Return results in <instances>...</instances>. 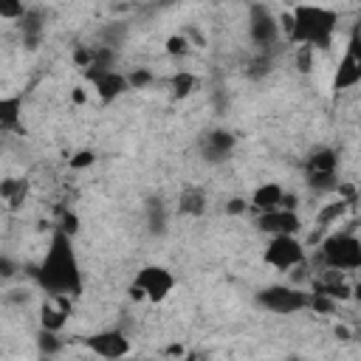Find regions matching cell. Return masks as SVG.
Here are the masks:
<instances>
[{"instance_id":"6da1fadb","label":"cell","mask_w":361,"mask_h":361,"mask_svg":"<svg viewBox=\"0 0 361 361\" xmlns=\"http://www.w3.org/2000/svg\"><path fill=\"white\" fill-rule=\"evenodd\" d=\"M34 279L37 285L45 290V296H68V299H76L85 288V279H82V265H79V257L73 251V240L71 234L54 228L51 240H48V248L34 271Z\"/></svg>"},{"instance_id":"7a4b0ae2","label":"cell","mask_w":361,"mask_h":361,"mask_svg":"<svg viewBox=\"0 0 361 361\" xmlns=\"http://www.w3.org/2000/svg\"><path fill=\"white\" fill-rule=\"evenodd\" d=\"M282 37L296 42L299 48L327 51L336 39L338 14L324 6H293L279 17Z\"/></svg>"},{"instance_id":"3957f363","label":"cell","mask_w":361,"mask_h":361,"mask_svg":"<svg viewBox=\"0 0 361 361\" xmlns=\"http://www.w3.org/2000/svg\"><path fill=\"white\" fill-rule=\"evenodd\" d=\"M322 262L330 271H361V240L353 231H333L319 245Z\"/></svg>"},{"instance_id":"277c9868","label":"cell","mask_w":361,"mask_h":361,"mask_svg":"<svg viewBox=\"0 0 361 361\" xmlns=\"http://www.w3.org/2000/svg\"><path fill=\"white\" fill-rule=\"evenodd\" d=\"M172 290H175V274L166 265H155V262L138 268V274L130 285V296L135 302H149V305L166 302Z\"/></svg>"},{"instance_id":"5b68a950","label":"cell","mask_w":361,"mask_h":361,"mask_svg":"<svg viewBox=\"0 0 361 361\" xmlns=\"http://www.w3.org/2000/svg\"><path fill=\"white\" fill-rule=\"evenodd\" d=\"M257 305L276 316H290L310 307V293L296 285H268L257 293Z\"/></svg>"},{"instance_id":"8992f818","label":"cell","mask_w":361,"mask_h":361,"mask_svg":"<svg viewBox=\"0 0 361 361\" xmlns=\"http://www.w3.org/2000/svg\"><path fill=\"white\" fill-rule=\"evenodd\" d=\"M336 172H338V152H336L333 147H316V149L305 158V180H307V186L316 189V192L338 189Z\"/></svg>"},{"instance_id":"52a82bcc","label":"cell","mask_w":361,"mask_h":361,"mask_svg":"<svg viewBox=\"0 0 361 361\" xmlns=\"http://www.w3.org/2000/svg\"><path fill=\"white\" fill-rule=\"evenodd\" d=\"M248 39L259 51H271L282 39V25H279V17L271 11V6H262V3L248 6Z\"/></svg>"},{"instance_id":"ba28073f","label":"cell","mask_w":361,"mask_h":361,"mask_svg":"<svg viewBox=\"0 0 361 361\" xmlns=\"http://www.w3.org/2000/svg\"><path fill=\"white\" fill-rule=\"evenodd\" d=\"M262 259L274 271L288 274V271H296L305 265V245L299 237H268V243L262 248Z\"/></svg>"},{"instance_id":"9c48e42d","label":"cell","mask_w":361,"mask_h":361,"mask_svg":"<svg viewBox=\"0 0 361 361\" xmlns=\"http://www.w3.org/2000/svg\"><path fill=\"white\" fill-rule=\"evenodd\" d=\"M355 85H361V31L355 28L344 45V54L336 65V73H333V90L336 93H344V90H353Z\"/></svg>"},{"instance_id":"30bf717a","label":"cell","mask_w":361,"mask_h":361,"mask_svg":"<svg viewBox=\"0 0 361 361\" xmlns=\"http://www.w3.org/2000/svg\"><path fill=\"white\" fill-rule=\"evenodd\" d=\"M82 344L93 355H99L104 361H124L130 355V338L121 330H99V333H90V336L82 338Z\"/></svg>"},{"instance_id":"8fae6325","label":"cell","mask_w":361,"mask_h":361,"mask_svg":"<svg viewBox=\"0 0 361 361\" xmlns=\"http://www.w3.org/2000/svg\"><path fill=\"white\" fill-rule=\"evenodd\" d=\"M85 79L93 85L96 96L107 104L113 99H118L124 90H130V79L124 73H118L116 68H87L85 71Z\"/></svg>"},{"instance_id":"7c38bea8","label":"cell","mask_w":361,"mask_h":361,"mask_svg":"<svg viewBox=\"0 0 361 361\" xmlns=\"http://www.w3.org/2000/svg\"><path fill=\"white\" fill-rule=\"evenodd\" d=\"M257 228L268 237H296L302 228V220L296 212L288 209H276L268 214H257Z\"/></svg>"},{"instance_id":"4fadbf2b","label":"cell","mask_w":361,"mask_h":361,"mask_svg":"<svg viewBox=\"0 0 361 361\" xmlns=\"http://www.w3.org/2000/svg\"><path fill=\"white\" fill-rule=\"evenodd\" d=\"M237 147V138L228 133V130H209L203 138H200V155L209 161V164H220L226 161Z\"/></svg>"},{"instance_id":"5bb4252c","label":"cell","mask_w":361,"mask_h":361,"mask_svg":"<svg viewBox=\"0 0 361 361\" xmlns=\"http://www.w3.org/2000/svg\"><path fill=\"white\" fill-rule=\"evenodd\" d=\"M71 319V299L68 296H48L39 307V324L48 333H59Z\"/></svg>"},{"instance_id":"9a60e30c","label":"cell","mask_w":361,"mask_h":361,"mask_svg":"<svg viewBox=\"0 0 361 361\" xmlns=\"http://www.w3.org/2000/svg\"><path fill=\"white\" fill-rule=\"evenodd\" d=\"M282 200H285V189L276 183V180H265L259 183L254 192H251V209L257 214H268V212H276L282 209Z\"/></svg>"},{"instance_id":"2e32d148","label":"cell","mask_w":361,"mask_h":361,"mask_svg":"<svg viewBox=\"0 0 361 361\" xmlns=\"http://www.w3.org/2000/svg\"><path fill=\"white\" fill-rule=\"evenodd\" d=\"M28 195H31V180L28 178H6L0 183V200L8 212H20L25 206Z\"/></svg>"},{"instance_id":"e0dca14e","label":"cell","mask_w":361,"mask_h":361,"mask_svg":"<svg viewBox=\"0 0 361 361\" xmlns=\"http://www.w3.org/2000/svg\"><path fill=\"white\" fill-rule=\"evenodd\" d=\"M17 28H20V37H23V42H25V48H37L39 39H42V31H45L42 14H39L37 8H28L25 17L17 23Z\"/></svg>"},{"instance_id":"ac0fdd59","label":"cell","mask_w":361,"mask_h":361,"mask_svg":"<svg viewBox=\"0 0 361 361\" xmlns=\"http://www.w3.org/2000/svg\"><path fill=\"white\" fill-rule=\"evenodd\" d=\"M20 113H23V99L20 96H6L0 99V130L11 133L20 127Z\"/></svg>"},{"instance_id":"d6986e66","label":"cell","mask_w":361,"mask_h":361,"mask_svg":"<svg viewBox=\"0 0 361 361\" xmlns=\"http://www.w3.org/2000/svg\"><path fill=\"white\" fill-rule=\"evenodd\" d=\"M178 212L180 214H192V217L203 214L206 212V192L203 189H186L180 195V200H178Z\"/></svg>"},{"instance_id":"ffe728a7","label":"cell","mask_w":361,"mask_h":361,"mask_svg":"<svg viewBox=\"0 0 361 361\" xmlns=\"http://www.w3.org/2000/svg\"><path fill=\"white\" fill-rule=\"evenodd\" d=\"M350 209V200H344V197H336V200H330V203H324L319 212H316V226L319 228H327V226H333L344 212Z\"/></svg>"},{"instance_id":"44dd1931","label":"cell","mask_w":361,"mask_h":361,"mask_svg":"<svg viewBox=\"0 0 361 361\" xmlns=\"http://www.w3.org/2000/svg\"><path fill=\"white\" fill-rule=\"evenodd\" d=\"M197 85V76L189 73V71H175L172 79H169V87H172V96L175 99H186Z\"/></svg>"},{"instance_id":"7402d4cb","label":"cell","mask_w":361,"mask_h":361,"mask_svg":"<svg viewBox=\"0 0 361 361\" xmlns=\"http://www.w3.org/2000/svg\"><path fill=\"white\" fill-rule=\"evenodd\" d=\"M164 51H166L169 56H186V54H189V37H186V34H172V37H166Z\"/></svg>"},{"instance_id":"603a6c76","label":"cell","mask_w":361,"mask_h":361,"mask_svg":"<svg viewBox=\"0 0 361 361\" xmlns=\"http://www.w3.org/2000/svg\"><path fill=\"white\" fill-rule=\"evenodd\" d=\"M149 228L158 231V234L166 228V209H164L161 200H152L149 203Z\"/></svg>"},{"instance_id":"cb8c5ba5","label":"cell","mask_w":361,"mask_h":361,"mask_svg":"<svg viewBox=\"0 0 361 361\" xmlns=\"http://www.w3.org/2000/svg\"><path fill=\"white\" fill-rule=\"evenodd\" d=\"M25 11H28V6H23V3H0V17H3V20L20 23V20L25 17Z\"/></svg>"},{"instance_id":"d4e9b609","label":"cell","mask_w":361,"mask_h":361,"mask_svg":"<svg viewBox=\"0 0 361 361\" xmlns=\"http://www.w3.org/2000/svg\"><path fill=\"white\" fill-rule=\"evenodd\" d=\"M93 164H96V152H93V149H79V152L68 161L71 169H85V166H93Z\"/></svg>"},{"instance_id":"484cf974","label":"cell","mask_w":361,"mask_h":361,"mask_svg":"<svg viewBox=\"0 0 361 361\" xmlns=\"http://www.w3.org/2000/svg\"><path fill=\"white\" fill-rule=\"evenodd\" d=\"M59 347H62V341H59V333H48V330H42V333H39V350H42L45 355L56 353Z\"/></svg>"},{"instance_id":"4316f807","label":"cell","mask_w":361,"mask_h":361,"mask_svg":"<svg viewBox=\"0 0 361 361\" xmlns=\"http://www.w3.org/2000/svg\"><path fill=\"white\" fill-rule=\"evenodd\" d=\"M127 79H130V87H144V85H149V82H152V73H149V71H144V68H138V71H135V73H130Z\"/></svg>"},{"instance_id":"83f0119b","label":"cell","mask_w":361,"mask_h":361,"mask_svg":"<svg viewBox=\"0 0 361 361\" xmlns=\"http://www.w3.org/2000/svg\"><path fill=\"white\" fill-rule=\"evenodd\" d=\"M248 209V200H243V197H231L228 203H226V212L228 214H240V212H245Z\"/></svg>"},{"instance_id":"f1b7e54d","label":"cell","mask_w":361,"mask_h":361,"mask_svg":"<svg viewBox=\"0 0 361 361\" xmlns=\"http://www.w3.org/2000/svg\"><path fill=\"white\" fill-rule=\"evenodd\" d=\"M0 268H3V271H0L3 276H11V274H14V265H11V259H8V257H3V259H0Z\"/></svg>"},{"instance_id":"f546056e","label":"cell","mask_w":361,"mask_h":361,"mask_svg":"<svg viewBox=\"0 0 361 361\" xmlns=\"http://www.w3.org/2000/svg\"><path fill=\"white\" fill-rule=\"evenodd\" d=\"M350 336H353V333H350V327H344V324H338V327H336V338H338V341H350Z\"/></svg>"},{"instance_id":"4dcf8cb0","label":"cell","mask_w":361,"mask_h":361,"mask_svg":"<svg viewBox=\"0 0 361 361\" xmlns=\"http://www.w3.org/2000/svg\"><path fill=\"white\" fill-rule=\"evenodd\" d=\"M353 296H355V299H361V279L353 285Z\"/></svg>"},{"instance_id":"1f68e13d","label":"cell","mask_w":361,"mask_h":361,"mask_svg":"<svg viewBox=\"0 0 361 361\" xmlns=\"http://www.w3.org/2000/svg\"><path fill=\"white\" fill-rule=\"evenodd\" d=\"M180 361H197V355H183Z\"/></svg>"},{"instance_id":"d6a6232c","label":"cell","mask_w":361,"mask_h":361,"mask_svg":"<svg viewBox=\"0 0 361 361\" xmlns=\"http://www.w3.org/2000/svg\"><path fill=\"white\" fill-rule=\"evenodd\" d=\"M290 361H302V358H290Z\"/></svg>"}]
</instances>
